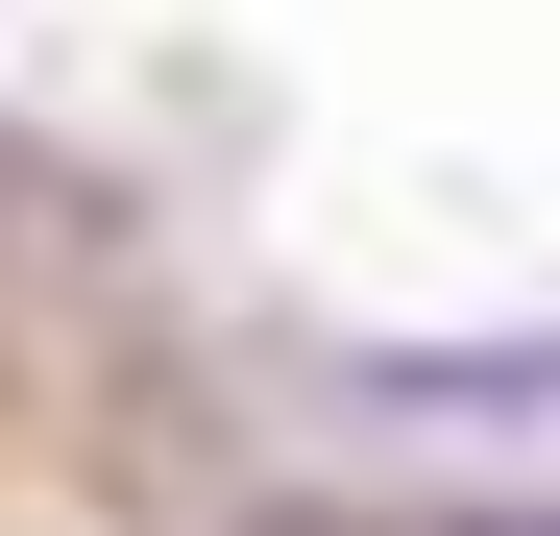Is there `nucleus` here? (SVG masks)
Returning <instances> with one entry per match:
<instances>
[{"label":"nucleus","instance_id":"f257e3e1","mask_svg":"<svg viewBox=\"0 0 560 536\" xmlns=\"http://www.w3.org/2000/svg\"><path fill=\"white\" fill-rule=\"evenodd\" d=\"M488 536H560V512H488Z\"/></svg>","mask_w":560,"mask_h":536}]
</instances>
